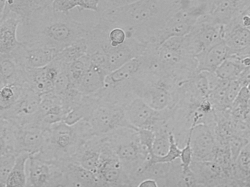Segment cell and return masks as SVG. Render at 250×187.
Listing matches in <instances>:
<instances>
[{
  "label": "cell",
  "mask_w": 250,
  "mask_h": 187,
  "mask_svg": "<svg viewBox=\"0 0 250 187\" xmlns=\"http://www.w3.org/2000/svg\"><path fill=\"white\" fill-rule=\"evenodd\" d=\"M178 9L177 0H140L105 10L99 13V18L111 26L123 28L141 42L157 46L159 35Z\"/></svg>",
  "instance_id": "cell-1"
},
{
  "label": "cell",
  "mask_w": 250,
  "mask_h": 187,
  "mask_svg": "<svg viewBox=\"0 0 250 187\" xmlns=\"http://www.w3.org/2000/svg\"><path fill=\"white\" fill-rule=\"evenodd\" d=\"M21 42L38 43L60 52L79 40L85 38L89 28L70 13L55 11L51 6L38 7L30 17L21 23Z\"/></svg>",
  "instance_id": "cell-2"
},
{
  "label": "cell",
  "mask_w": 250,
  "mask_h": 187,
  "mask_svg": "<svg viewBox=\"0 0 250 187\" xmlns=\"http://www.w3.org/2000/svg\"><path fill=\"white\" fill-rule=\"evenodd\" d=\"M87 121L95 136H105L121 128H132L126 120L124 106L100 97Z\"/></svg>",
  "instance_id": "cell-3"
},
{
  "label": "cell",
  "mask_w": 250,
  "mask_h": 187,
  "mask_svg": "<svg viewBox=\"0 0 250 187\" xmlns=\"http://www.w3.org/2000/svg\"><path fill=\"white\" fill-rule=\"evenodd\" d=\"M125 116L134 129H151L153 130L168 125L173 119L174 108L156 110L150 107L141 97H135L125 106Z\"/></svg>",
  "instance_id": "cell-4"
},
{
  "label": "cell",
  "mask_w": 250,
  "mask_h": 187,
  "mask_svg": "<svg viewBox=\"0 0 250 187\" xmlns=\"http://www.w3.org/2000/svg\"><path fill=\"white\" fill-rule=\"evenodd\" d=\"M27 187H64L61 163L45 160L38 154L29 156Z\"/></svg>",
  "instance_id": "cell-5"
},
{
  "label": "cell",
  "mask_w": 250,
  "mask_h": 187,
  "mask_svg": "<svg viewBox=\"0 0 250 187\" xmlns=\"http://www.w3.org/2000/svg\"><path fill=\"white\" fill-rule=\"evenodd\" d=\"M104 141L101 163L97 175L101 186H132L123 164L114 151Z\"/></svg>",
  "instance_id": "cell-6"
},
{
  "label": "cell",
  "mask_w": 250,
  "mask_h": 187,
  "mask_svg": "<svg viewBox=\"0 0 250 187\" xmlns=\"http://www.w3.org/2000/svg\"><path fill=\"white\" fill-rule=\"evenodd\" d=\"M59 51L38 43L21 42L11 53L16 61L26 69L45 67L57 57Z\"/></svg>",
  "instance_id": "cell-7"
},
{
  "label": "cell",
  "mask_w": 250,
  "mask_h": 187,
  "mask_svg": "<svg viewBox=\"0 0 250 187\" xmlns=\"http://www.w3.org/2000/svg\"><path fill=\"white\" fill-rule=\"evenodd\" d=\"M192 151V161H214L217 154V140L214 130L206 124L191 128L189 132Z\"/></svg>",
  "instance_id": "cell-8"
},
{
  "label": "cell",
  "mask_w": 250,
  "mask_h": 187,
  "mask_svg": "<svg viewBox=\"0 0 250 187\" xmlns=\"http://www.w3.org/2000/svg\"><path fill=\"white\" fill-rule=\"evenodd\" d=\"M190 169L195 176L197 187L235 186L231 175L214 161H192Z\"/></svg>",
  "instance_id": "cell-9"
},
{
  "label": "cell",
  "mask_w": 250,
  "mask_h": 187,
  "mask_svg": "<svg viewBox=\"0 0 250 187\" xmlns=\"http://www.w3.org/2000/svg\"><path fill=\"white\" fill-rule=\"evenodd\" d=\"M151 44L145 43L129 36L123 45L114 48H105L107 54L106 70L108 73L121 67L132 59L144 55L148 51Z\"/></svg>",
  "instance_id": "cell-10"
},
{
  "label": "cell",
  "mask_w": 250,
  "mask_h": 187,
  "mask_svg": "<svg viewBox=\"0 0 250 187\" xmlns=\"http://www.w3.org/2000/svg\"><path fill=\"white\" fill-rule=\"evenodd\" d=\"M48 129L35 124L18 126L16 132V154L26 152L29 155L39 154L45 146Z\"/></svg>",
  "instance_id": "cell-11"
},
{
  "label": "cell",
  "mask_w": 250,
  "mask_h": 187,
  "mask_svg": "<svg viewBox=\"0 0 250 187\" xmlns=\"http://www.w3.org/2000/svg\"><path fill=\"white\" fill-rule=\"evenodd\" d=\"M41 100V95L24 85L21 94L7 120L18 126L32 123L38 113Z\"/></svg>",
  "instance_id": "cell-12"
},
{
  "label": "cell",
  "mask_w": 250,
  "mask_h": 187,
  "mask_svg": "<svg viewBox=\"0 0 250 187\" xmlns=\"http://www.w3.org/2000/svg\"><path fill=\"white\" fill-rule=\"evenodd\" d=\"M64 187L101 186L98 175L84 168L74 160L61 162Z\"/></svg>",
  "instance_id": "cell-13"
},
{
  "label": "cell",
  "mask_w": 250,
  "mask_h": 187,
  "mask_svg": "<svg viewBox=\"0 0 250 187\" xmlns=\"http://www.w3.org/2000/svg\"><path fill=\"white\" fill-rule=\"evenodd\" d=\"M250 0H211L210 19L221 25H226L243 11Z\"/></svg>",
  "instance_id": "cell-14"
},
{
  "label": "cell",
  "mask_w": 250,
  "mask_h": 187,
  "mask_svg": "<svg viewBox=\"0 0 250 187\" xmlns=\"http://www.w3.org/2000/svg\"><path fill=\"white\" fill-rule=\"evenodd\" d=\"M230 54V48L223 40L208 47L195 57L197 61V73L215 72Z\"/></svg>",
  "instance_id": "cell-15"
},
{
  "label": "cell",
  "mask_w": 250,
  "mask_h": 187,
  "mask_svg": "<svg viewBox=\"0 0 250 187\" xmlns=\"http://www.w3.org/2000/svg\"><path fill=\"white\" fill-rule=\"evenodd\" d=\"M198 21L178 9L166 22L157 38V46L171 37H184L192 30Z\"/></svg>",
  "instance_id": "cell-16"
},
{
  "label": "cell",
  "mask_w": 250,
  "mask_h": 187,
  "mask_svg": "<svg viewBox=\"0 0 250 187\" xmlns=\"http://www.w3.org/2000/svg\"><path fill=\"white\" fill-rule=\"evenodd\" d=\"M223 41L230 48V54L247 48L250 45V29L242 25L236 18L224 25Z\"/></svg>",
  "instance_id": "cell-17"
},
{
  "label": "cell",
  "mask_w": 250,
  "mask_h": 187,
  "mask_svg": "<svg viewBox=\"0 0 250 187\" xmlns=\"http://www.w3.org/2000/svg\"><path fill=\"white\" fill-rule=\"evenodd\" d=\"M108 74V72L102 67L90 63L78 86V89L83 95L98 96L105 87Z\"/></svg>",
  "instance_id": "cell-18"
},
{
  "label": "cell",
  "mask_w": 250,
  "mask_h": 187,
  "mask_svg": "<svg viewBox=\"0 0 250 187\" xmlns=\"http://www.w3.org/2000/svg\"><path fill=\"white\" fill-rule=\"evenodd\" d=\"M26 83V69L11 54H0V85Z\"/></svg>",
  "instance_id": "cell-19"
},
{
  "label": "cell",
  "mask_w": 250,
  "mask_h": 187,
  "mask_svg": "<svg viewBox=\"0 0 250 187\" xmlns=\"http://www.w3.org/2000/svg\"><path fill=\"white\" fill-rule=\"evenodd\" d=\"M21 21L10 16L0 22V54H11L21 43L18 39V29Z\"/></svg>",
  "instance_id": "cell-20"
},
{
  "label": "cell",
  "mask_w": 250,
  "mask_h": 187,
  "mask_svg": "<svg viewBox=\"0 0 250 187\" xmlns=\"http://www.w3.org/2000/svg\"><path fill=\"white\" fill-rule=\"evenodd\" d=\"M25 85L41 96L54 92V83L48 79L45 67L26 69Z\"/></svg>",
  "instance_id": "cell-21"
},
{
  "label": "cell",
  "mask_w": 250,
  "mask_h": 187,
  "mask_svg": "<svg viewBox=\"0 0 250 187\" xmlns=\"http://www.w3.org/2000/svg\"><path fill=\"white\" fill-rule=\"evenodd\" d=\"M23 89L22 85H0V119H8Z\"/></svg>",
  "instance_id": "cell-22"
},
{
  "label": "cell",
  "mask_w": 250,
  "mask_h": 187,
  "mask_svg": "<svg viewBox=\"0 0 250 187\" xmlns=\"http://www.w3.org/2000/svg\"><path fill=\"white\" fill-rule=\"evenodd\" d=\"M29 154H16L13 167L7 176L5 187H27V163Z\"/></svg>",
  "instance_id": "cell-23"
},
{
  "label": "cell",
  "mask_w": 250,
  "mask_h": 187,
  "mask_svg": "<svg viewBox=\"0 0 250 187\" xmlns=\"http://www.w3.org/2000/svg\"><path fill=\"white\" fill-rule=\"evenodd\" d=\"M38 8V6L32 0H7L2 21L13 16L19 19L22 23L27 20Z\"/></svg>",
  "instance_id": "cell-24"
},
{
  "label": "cell",
  "mask_w": 250,
  "mask_h": 187,
  "mask_svg": "<svg viewBox=\"0 0 250 187\" xmlns=\"http://www.w3.org/2000/svg\"><path fill=\"white\" fill-rule=\"evenodd\" d=\"M245 68L239 57L230 54L214 73L222 80L231 81L239 79Z\"/></svg>",
  "instance_id": "cell-25"
},
{
  "label": "cell",
  "mask_w": 250,
  "mask_h": 187,
  "mask_svg": "<svg viewBox=\"0 0 250 187\" xmlns=\"http://www.w3.org/2000/svg\"><path fill=\"white\" fill-rule=\"evenodd\" d=\"M211 0H178L179 10L197 21L209 13Z\"/></svg>",
  "instance_id": "cell-26"
},
{
  "label": "cell",
  "mask_w": 250,
  "mask_h": 187,
  "mask_svg": "<svg viewBox=\"0 0 250 187\" xmlns=\"http://www.w3.org/2000/svg\"><path fill=\"white\" fill-rule=\"evenodd\" d=\"M87 51L86 38L79 40L72 45L66 47L57 54V59L64 64H69L82 57H84Z\"/></svg>",
  "instance_id": "cell-27"
},
{
  "label": "cell",
  "mask_w": 250,
  "mask_h": 187,
  "mask_svg": "<svg viewBox=\"0 0 250 187\" xmlns=\"http://www.w3.org/2000/svg\"><path fill=\"white\" fill-rule=\"evenodd\" d=\"M154 131L155 137L153 144L152 154L151 156L164 157L170 149V135L173 132L169 128L168 125L160 126Z\"/></svg>",
  "instance_id": "cell-28"
},
{
  "label": "cell",
  "mask_w": 250,
  "mask_h": 187,
  "mask_svg": "<svg viewBox=\"0 0 250 187\" xmlns=\"http://www.w3.org/2000/svg\"><path fill=\"white\" fill-rule=\"evenodd\" d=\"M250 103V92L248 86H243L230 107L232 117L236 120H245Z\"/></svg>",
  "instance_id": "cell-29"
},
{
  "label": "cell",
  "mask_w": 250,
  "mask_h": 187,
  "mask_svg": "<svg viewBox=\"0 0 250 187\" xmlns=\"http://www.w3.org/2000/svg\"><path fill=\"white\" fill-rule=\"evenodd\" d=\"M89 65H90V61L86 54L84 57L67 64L69 77L73 86L78 88L85 71Z\"/></svg>",
  "instance_id": "cell-30"
},
{
  "label": "cell",
  "mask_w": 250,
  "mask_h": 187,
  "mask_svg": "<svg viewBox=\"0 0 250 187\" xmlns=\"http://www.w3.org/2000/svg\"><path fill=\"white\" fill-rule=\"evenodd\" d=\"M16 154H0V187H5L7 176L13 167Z\"/></svg>",
  "instance_id": "cell-31"
},
{
  "label": "cell",
  "mask_w": 250,
  "mask_h": 187,
  "mask_svg": "<svg viewBox=\"0 0 250 187\" xmlns=\"http://www.w3.org/2000/svg\"><path fill=\"white\" fill-rule=\"evenodd\" d=\"M137 132H138L140 144L150 157L152 154L153 144H154V137H155L154 131L151 129L143 128V129H138Z\"/></svg>",
  "instance_id": "cell-32"
},
{
  "label": "cell",
  "mask_w": 250,
  "mask_h": 187,
  "mask_svg": "<svg viewBox=\"0 0 250 187\" xmlns=\"http://www.w3.org/2000/svg\"><path fill=\"white\" fill-rule=\"evenodd\" d=\"M179 160H180L184 171H188V170H190L191 163H192L193 159H192V148H191L190 139H189V135H188L185 146L183 148H182V151H181Z\"/></svg>",
  "instance_id": "cell-33"
},
{
  "label": "cell",
  "mask_w": 250,
  "mask_h": 187,
  "mask_svg": "<svg viewBox=\"0 0 250 187\" xmlns=\"http://www.w3.org/2000/svg\"><path fill=\"white\" fill-rule=\"evenodd\" d=\"M51 7L55 11L69 13L78 7V0H54Z\"/></svg>",
  "instance_id": "cell-34"
},
{
  "label": "cell",
  "mask_w": 250,
  "mask_h": 187,
  "mask_svg": "<svg viewBox=\"0 0 250 187\" xmlns=\"http://www.w3.org/2000/svg\"><path fill=\"white\" fill-rule=\"evenodd\" d=\"M138 1L140 0H101L99 13L109 9L119 8V7L129 5Z\"/></svg>",
  "instance_id": "cell-35"
},
{
  "label": "cell",
  "mask_w": 250,
  "mask_h": 187,
  "mask_svg": "<svg viewBox=\"0 0 250 187\" xmlns=\"http://www.w3.org/2000/svg\"><path fill=\"white\" fill-rule=\"evenodd\" d=\"M242 86H242V83L239 82L238 79L229 81L226 94H227L228 104H229L230 107L231 106V104H233V101H234L235 99L237 97L239 92H240Z\"/></svg>",
  "instance_id": "cell-36"
},
{
  "label": "cell",
  "mask_w": 250,
  "mask_h": 187,
  "mask_svg": "<svg viewBox=\"0 0 250 187\" xmlns=\"http://www.w3.org/2000/svg\"><path fill=\"white\" fill-rule=\"evenodd\" d=\"M101 0H78V7L80 10H89L99 13Z\"/></svg>",
  "instance_id": "cell-37"
},
{
  "label": "cell",
  "mask_w": 250,
  "mask_h": 187,
  "mask_svg": "<svg viewBox=\"0 0 250 187\" xmlns=\"http://www.w3.org/2000/svg\"><path fill=\"white\" fill-rule=\"evenodd\" d=\"M236 19L242 25L250 29V1Z\"/></svg>",
  "instance_id": "cell-38"
},
{
  "label": "cell",
  "mask_w": 250,
  "mask_h": 187,
  "mask_svg": "<svg viewBox=\"0 0 250 187\" xmlns=\"http://www.w3.org/2000/svg\"><path fill=\"white\" fill-rule=\"evenodd\" d=\"M238 80L242 83V86H247L248 83H250V66L245 69Z\"/></svg>",
  "instance_id": "cell-39"
},
{
  "label": "cell",
  "mask_w": 250,
  "mask_h": 187,
  "mask_svg": "<svg viewBox=\"0 0 250 187\" xmlns=\"http://www.w3.org/2000/svg\"><path fill=\"white\" fill-rule=\"evenodd\" d=\"M137 187H158L159 185L157 183V181L155 179H149V178H147V179H143L141 180L139 183L138 184Z\"/></svg>",
  "instance_id": "cell-40"
},
{
  "label": "cell",
  "mask_w": 250,
  "mask_h": 187,
  "mask_svg": "<svg viewBox=\"0 0 250 187\" xmlns=\"http://www.w3.org/2000/svg\"><path fill=\"white\" fill-rule=\"evenodd\" d=\"M230 54H234V55L239 57H250V45L247 47V48L239 50V51L232 53Z\"/></svg>",
  "instance_id": "cell-41"
},
{
  "label": "cell",
  "mask_w": 250,
  "mask_h": 187,
  "mask_svg": "<svg viewBox=\"0 0 250 187\" xmlns=\"http://www.w3.org/2000/svg\"><path fill=\"white\" fill-rule=\"evenodd\" d=\"M32 1L38 7H45L51 6L54 0H32Z\"/></svg>",
  "instance_id": "cell-42"
}]
</instances>
